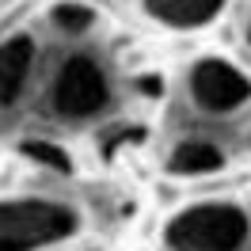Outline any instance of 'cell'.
Listing matches in <instances>:
<instances>
[{
    "label": "cell",
    "instance_id": "obj_1",
    "mask_svg": "<svg viewBox=\"0 0 251 251\" xmlns=\"http://www.w3.org/2000/svg\"><path fill=\"white\" fill-rule=\"evenodd\" d=\"M172 251H236L248 240V217L236 205H198L168 225Z\"/></svg>",
    "mask_w": 251,
    "mask_h": 251
},
{
    "label": "cell",
    "instance_id": "obj_9",
    "mask_svg": "<svg viewBox=\"0 0 251 251\" xmlns=\"http://www.w3.org/2000/svg\"><path fill=\"white\" fill-rule=\"evenodd\" d=\"M141 137H145V129H137V126H129V129H118V133H114V137L103 145V152H107V156H114L122 145H133V141H141Z\"/></svg>",
    "mask_w": 251,
    "mask_h": 251
},
{
    "label": "cell",
    "instance_id": "obj_4",
    "mask_svg": "<svg viewBox=\"0 0 251 251\" xmlns=\"http://www.w3.org/2000/svg\"><path fill=\"white\" fill-rule=\"evenodd\" d=\"M31 65H34V42L27 34H16L12 42L0 46V110L12 107L19 92L27 88Z\"/></svg>",
    "mask_w": 251,
    "mask_h": 251
},
{
    "label": "cell",
    "instance_id": "obj_2",
    "mask_svg": "<svg viewBox=\"0 0 251 251\" xmlns=\"http://www.w3.org/2000/svg\"><path fill=\"white\" fill-rule=\"evenodd\" d=\"M53 107L65 118H88L107 107V76L92 57H69L53 84Z\"/></svg>",
    "mask_w": 251,
    "mask_h": 251
},
{
    "label": "cell",
    "instance_id": "obj_6",
    "mask_svg": "<svg viewBox=\"0 0 251 251\" xmlns=\"http://www.w3.org/2000/svg\"><path fill=\"white\" fill-rule=\"evenodd\" d=\"M221 164H225V152H221L217 145H205V141H187L179 145L168 160V168L175 175H202V172H217Z\"/></svg>",
    "mask_w": 251,
    "mask_h": 251
},
{
    "label": "cell",
    "instance_id": "obj_3",
    "mask_svg": "<svg viewBox=\"0 0 251 251\" xmlns=\"http://www.w3.org/2000/svg\"><path fill=\"white\" fill-rule=\"evenodd\" d=\"M190 92L205 110H232L251 99V80L225 61H202L190 76Z\"/></svg>",
    "mask_w": 251,
    "mask_h": 251
},
{
    "label": "cell",
    "instance_id": "obj_8",
    "mask_svg": "<svg viewBox=\"0 0 251 251\" xmlns=\"http://www.w3.org/2000/svg\"><path fill=\"white\" fill-rule=\"evenodd\" d=\"M23 152L38 164H50V168H57V172H69V156H65L57 145H46V141H27L23 145Z\"/></svg>",
    "mask_w": 251,
    "mask_h": 251
},
{
    "label": "cell",
    "instance_id": "obj_7",
    "mask_svg": "<svg viewBox=\"0 0 251 251\" xmlns=\"http://www.w3.org/2000/svg\"><path fill=\"white\" fill-rule=\"evenodd\" d=\"M53 23H57L65 34H84L95 23V12L84 8V4H61V8L53 12Z\"/></svg>",
    "mask_w": 251,
    "mask_h": 251
},
{
    "label": "cell",
    "instance_id": "obj_11",
    "mask_svg": "<svg viewBox=\"0 0 251 251\" xmlns=\"http://www.w3.org/2000/svg\"><path fill=\"white\" fill-rule=\"evenodd\" d=\"M0 251H23V244H19V240H12L8 232H0Z\"/></svg>",
    "mask_w": 251,
    "mask_h": 251
},
{
    "label": "cell",
    "instance_id": "obj_5",
    "mask_svg": "<svg viewBox=\"0 0 251 251\" xmlns=\"http://www.w3.org/2000/svg\"><path fill=\"white\" fill-rule=\"evenodd\" d=\"M225 8V0H149V12L172 27H198L209 23Z\"/></svg>",
    "mask_w": 251,
    "mask_h": 251
},
{
    "label": "cell",
    "instance_id": "obj_10",
    "mask_svg": "<svg viewBox=\"0 0 251 251\" xmlns=\"http://www.w3.org/2000/svg\"><path fill=\"white\" fill-rule=\"evenodd\" d=\"M137 88L149 92V95H160V76H141V80H137Z\"/></svg>",
    "mask_w": 251,
    "mask_h": 251
}]
</instances>
